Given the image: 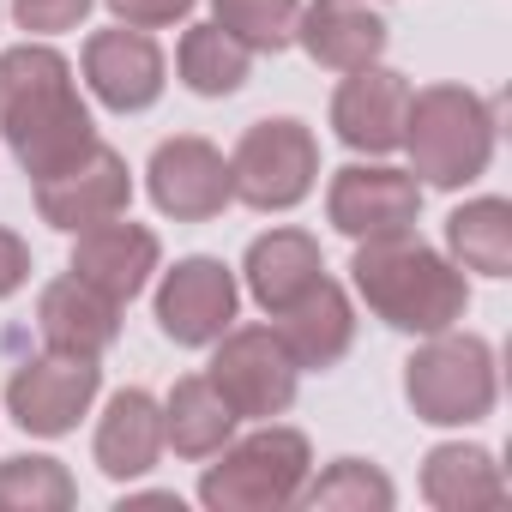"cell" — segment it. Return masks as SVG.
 I'll list each match as a JSON object with an SVG mask.
<instances>
[{"instance_id": "cell-21", "label": "cell", "mask_w": 512, "mask_h": 512, "mask_svg": "<svg viewBox=\"0 0 512 512\" xmlns=\"http://www.w3.org/2000/svg\"><path fill=\"white\" fill-rule=\"evenodd\" d=\"M422 494L440 512H488V506H506V476L482 446L446 440L422 458Z\"/></svg>"}, {"instance_id": "cell-3", "label": "cell", "mask_w": 512, "mask_h": 512, "mask_svg": "<svg viewBox=\"0 0 512 512\" xmlns=\"http://www.w3.org/2000/svg\"><path fill=\"white\" fill-rule=\"evenodd\" d=\"M404 145H410V175H422L428 187H470L494 157V103L476 97L470 85L410 91Z\"/></svg>"}, {"instance_id": "cell-29", "label": "cell", "mask_w": 512, "mask_h": 512, "mask_svg": "<svg viewBox=\"0 0 512 512\" xmlns=\"http://www.w3.org/2000/svg\"><path fill=\"white\" fill-rule=\"evenodd\" d=\"M109 13L133 31H163V25H181L193 13V0H109Z\"/></svg>"}, {"instance_id": "cell-28", "label": "cell", "mask_w": 512, "mask_h": 512, "mask_svg": "<svg viewBox=\"0 0 512 512\" xmlns=\"http://www.w3.org/2000/svg\"><path fill=\"white\" fill-rule=\"evenodd\" d=\"M85 13H91V0H13V19L31 37H61L73 25H85Z\"/></svg>"}, {"instance_id": "cell-23", "label": "cell", "mask_w": 512, "mask_h": 512, "mask_svg": "<svg viewBox=\"0 0 512 512\" xmlns=\"http://www.w3.org/2000/svg\"><path fill=\"white\" fill-rule=\"evenodd\" d=\"M446 247L458 272L506 278L512 272V205L506 199H470L446 217Z\"/></svg>"}, {"instance_id": "cell-8", "label": "cell", "mask_w": 512, "mask_h": 512, "mask_svg": "<svg viewBox=\"0 0 512 512\" xmlns=\"http://www.w3.org/2000/svg\"><path fill=\"white\" fill-rule=\"evenodd\" d=\"M103 392V368L91 356H37L25 368H13L7 380V416L25 428V434H43V440H61L79 428V416L97 404Z\"/></svg>"}, {"instance_id": "cell-1", "label": "cell", "mask_w": 512, "mask_h": 512, "mask_svg": "<svg viewBox=\"0 0 512 512\" xmlns=\"http://www.w3.org/2000/svg\"><path fill=\"white\" fill-rule=\"evenodd\" d=\"M0 133L31 181L67 169L97 145L91 109L73 85V67L49 43H19L0 55Z\"/></svg>"}, {"instance_id": "cell-27", "label": "cell", "mask_w": 512, "mask_h": 512, "mask_svg": "<svg viewBox=\"0 0 512 512\" xmlns=\"http://www.w3.org/2000/svg\"><path fill=\"white\" fill-rule=\"evenodd\" d=\"M302 494H308V506H326V512H386V506L398 500L392 476L374 470L368 458H338V464H332L320 482H308Z\"/></svg>"}, {"instance_id": "cell-17", "label": "cell", "mask_w": 512, "mask_h": 512, "mask_svg": "<svg viewBox=\"0 0 512 512\" xmlns=\"http://www.w3.org/2000/svg\"><path fill=\"white\" fill-rule=\"evenodd\" d=\"M296 43L308 49V61L332 73H356L386 55V19L362 0H314L296 13Z\"/></svg>"}, {"instance_id": "cell-18", "label": "cell", "mask_w": 512, "mask_h": 512, "mask_svg": "<svg viewBox=\"0 0 512 512\" xmlns=\"http://www.w3.org/2000/svg\"><path fill=\"white\" fill-rule=\"evenodd\" d=\"M278 326V344L290 350V362L296 368H332V362H344L350 356V344H356V308H350V296H344V284H332V278H320L308 296H296L284 314H272Z\"/></svg>"}, {"instance_id": "cell-6", "label": "cell", "mask_w": 512, "mask_h": 512, "mask_svg": "<svg viewBox=\"0 0 512 512\" xmlns=\"http://www.w3.org/2000/svg\"><path fill=\"white\" fill-rule=\"evenodd\" d=\"M229 181L235 199L253 211H290L314 193L320 181V139L296 121V115H272V121H253L235 139L229 157Z\"/></svg>"}, {"instance_id": "cell-10", "label": "cell", "mask_w": 512, "mask_h": 512, "mask_svg": "<svg viewBox=\"0 0 512 512\" xmlns=\"http://www.w3.org/2000/svg\"><path fill=\"white\" fill-rule=\"evenodd\" d=\"M145 187H151V205L175 223H205L217 211H229L235 199V181H229V157L199 139V133H175L151 151L145 163Z\"/></svg>"}, {"instance_id": "cell-25", "label": "cell", "mask_w": 512, "mask_h": 512, "mask_svg": "<svg viewBox=\"0 0 512 512\" xmlns=\"http://www.w3.org/2000/svg\"><path fill=\"white\" fill-rule=\"evenodd\" d=\"M79 482L61 458H7L0 464V512H67Z\"/></svg>"}, {"instance_id": "cell-16", "label": "cell", "mask_w": 512, "mask_h": 512, "mask_svg": "<svg viewBox=\"0 0 512 512\" xmlns=\"http://www.w3.org/2000/svg\"><path fill=\"white\" fill-rule=\"evenodd\" d=\"M37 332H43V344L49 350H61V356H103L115 338H121V302H109L103 290H91L85 278H55V284H43V296H37Z\"/></svg>"}, {"instance_id": "cell-7", "label": "cell", "mask_w": 512, "mask_h": 512, "mask_svg": "<svg viewBox=\"0 0 512 512\" xmlns=\"http://www.w3.org/2000/svg\"><path fill=\"white\" fill-rule=\"evenodd\" d=\"M205 380L223 392V404L241 422H272V416H284L296 404L302 368L290 362V350L278 344L272 326H241V332L217 338V356H211Z\"/></svg>"}, {"instance_id": "cell-30", "label": "cell", "mask_w": 512, "mask_h": 512, "mask_svg": "<svg viewBox=\"0 0 512 512\" xmlns=\"http://www.w3.org/2000/svg\"><path fill=\"white\" fill-rule=\"evenodd\" d=\"M25 278H31V247H25L13 229H0V302L19 296Z\"/></svg>"}, {"instance_id": "cell-24", "label": "cell", "mask_w": 512, "mask_h": 512, "mask_svg": "<svg viewBox=\"0 0 512 512\" xmlns=\"http://www.w3.org/2000/svg\"><path fill=\"white\" fill-rule=\"evenodd\" d=\"M253 49H241L223 25H193L175 49V73L193 97H235L247 85Z\"/></svg>"}, {"instance_id": "cell-22", "label": "cell", "mask_w": 512, "mask_h": 512, "mask_svg": "<svg viewBox=\"0 0 512 512\" xmlns=\"http://www.w3.org/2000/svg\"><path fill=\"white\" fill-rule=\"evenodd\" d=\"M235 410L223 404V392L205 374L175 380V392L163 398V446H175L181 458H211L235 440Z\"/></svg>"}, {"instance_id": "cell-12", "label": "cell", "mask_w": 512, "mask_h": 512, "mask_svg": "<svg viewBox=\"0 0 512 512\" xmlns=\"http://www.w3.org/2000/svg\"><path fill=\"white\" fill-rule=\"evenodd\" d=\"M326 217H332V229H338V235H350V241L416 229V217H422V181H416L410 169L350 163V169H338V175H332Z\"/></svg>"}, {"instance_id": "cell-11", "label": "cell", "mask_w": 512, "mask_h": 512, "mask_svg": "<svg viewBox=\"0 0 512 512\" xmlns=\"http://www.w3.org/2000/svg\"><path fill=\"white\" fill-rule=\"evenodd\" d=\"M127 199H133L127 157H121V151H109L103 139H97L85 157H73L67 169H55V175H43V181H37V211H43V223H49V229H67V235H79V229H91V223L121 217V211H127Z\"/></svg>"}, {"instance_id": "cell-19", "label": "cell", "mask_w": 512, "mask_h": 512, "mask_svg": "<svg viewBox=\"0 0 512 512\" xmlns=\"http://www.w3.org/2000/svg\"><path fill=\"white\" fill-rule=\"evenodd\" d=\"M163 458V404L145 386H121L97 422V470L109 482H133Z\"/></svg>"}, {"instance_id": "cell-2", "label": "cell", "mask_w": 512, "mask_h": 512, "mask_svg": "<svg viewBox=\"0 0 512 512\" xmlns=\"http://www.w3.org/2000/svg\"><path fill=\"white\" fill-rule=\"evenodd\" d=\"M350 278H356V296L374 308V320H386L392 332L428 338V332L458 326L464 308H470L464 272L446 260V253H434L422 235H410V229L356 241Z\"/></svg>"}, {"instance_id": "cell-13", "label": "cell", "mask_w": 512, "mask_h": 512, "mask_svg": "<svg viewBox=\"0 0 512 512\" xmlns=\"http://www.w3.org/2000/svg\"><path fill=\"white\" fill-rule=\"evenodd\" d=\"M85 85H91V97H97L103 109L139 115V109H151V103L163 97L169 61H163V49H157L145 31H133V25L97 31V37L85 43Z\"/></svg>"}, {"instance_id": "cell-14", "label": "cell", "mask_w": 512, "mask_h": 512, "mask_svg": "<svg viewBox=\"0 0 512 512\" xmlns=\"http://www.w3.org/2000/svg\"><path fill=\"white\" fill-rule=\"evenodd\" d=\"M404 115H410V79L380 61L356 67L332 97V133L368 157H386L404 145Z\"/></svg>"}, {"instance_id": "cell-5", "label": "cell", "mask_w": 512, "mask_h": 512, "mask_svg": "<svg viewBox=\"0 0 512 512\" xmlns=\"http://www.w3.org/2000/svg\"><path fill=\"white\" fill-rule=\"evenodd\" d=\"M217 464L205 470L199 482V500L211 512H278L290 500H302L308 488V470H314V452H308V434L296 428H260L247 440H229L223 452H211Z\"/></svg>"}, {"instance_id": "cell-26", "label": "cell", "mask_w": 512, "mask_h": 512, "mask_svg": "<svg viewBox=\"0 0 512 512\" xmlns=\"http://www.w3.org/2000/svg\"><path fill=\"white\" fill-rule=\"evenodd\" d=\"M211 25H223L241 49L253 55H278L296 43V13L302 0H211Z\"/></svg>"}, {"instance_id": "cell-4", "label": "cell", "mask_w": 512, "mask_h": 512, "mask_svg": "<svg viewBox=\"0 0 512 512\" xmlns=\"http://www.w3.org/2000/svg\"><path fill=\"white\" fill-rule=\"evenodd\" d=\"M404 398L422 422L434 428H470L494 410L500 398V374H494V350L476 332H428L422 350L404 362Z\"/></svg>"}, {"instance_id": "cell-15", "label": "cell", "mask_w": 512, "mask_h": 512, "mask_svg": "<svg viewBox=\"0 0 512 512\" xmlns=\"http://www.w3.org/2000/svg\"><path fill=\"white\" fill-rule=\"evenodd\" d=\"M157 260H163L157 235H151L145 223H127V211H121V217H109V223L79 229V247H73V278H85L91 290H103L109 302H121V308H127V302L151 284Z\"/></svg>"}, {"instance_id": "cell-9", "label": "cell", "mask_w": 512, "mask_h": 512, "mask_svg": "<svg viewBox=\"0 0 512 512\" xmlns=\"http://www.w3.org/2000/svg\"><path fill=\"white\" fill-rule=\"evenodd\" d=\"M235 308H241V290H235V272L211 253H193V260H175V272H163L157 284V326L169 344L181 350H205L217 344L229 326H235Z\"/></svg>"}, {"instance_id": "cell-20", "label": "cell", "mask_w": 512, "mask_h": 512, "mask_svg": "<svg viewBox=\"0 0 512 512\" xmlns=\"http://www.w3.org/2000/svg\"><path fill=\"white\" fill-rule=\"evenodd\" d=\"M241 278H247V296L260 302L266 314H284L296 296H308L326 266H320V241L308 229H272L247 247V260H241Z\"/></svg>"}]
</instances>
